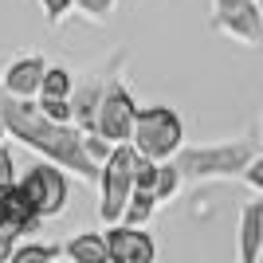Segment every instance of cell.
Instances as JSON below:
<instances>
[{
	"mask_svg": "<svg viewBox=\"0 0 263 263\" xmlns=\"http://www.w3.org/2000/svg\"><path fill=\"white\" fill-rule=\"evenodd\" d=\"M130 145L154 161H169L185 149V118L173 106H142Z\"/></svg>",
	"mask_w": 263,
	"mask_h": 263,
	"instance_id": "cell-3",
	"label": "cell"
},
{
	"mask_svg": "<svg viewBox=\"0 0 263 263\" xmlns=\"http://www.w3.org/2000/svg\"><path fill=\"white\" fill-rule=\"evenodd\" d=\"M40 95H44V99H71V95H75V75H71L63 63H51L47 75H44Z\"/></svg>",
	"mask_w": 263,
	"mask_h": 263,
	"instance_id": "cell-17",
	"label": "cell"
},
{
	"mask_svg": "<svg viewBox=\"0 0 263 263\" xmlns=\"http://www.w3.org/2000/svg\"><path fill=\"white\" fill-rule=\"evenodd\" d=\"M122 47L114 55H110L106 63L99 67V71H90V75H83L75 83V95H71V106H75V126L83 134H90V130H99V106H102V95H106V83H110V71L118 67V59H122Z\"/></svg>",
	"mask_w": 263,
	"mask_h": 263,
	"instance_id": "cell-8",
	"label": "cell"
},
{
	"mask_svg": "<svg viewBox=\"0 0 263 263\" xmlns=\"http://www.w3.org/2000/svg\"><path fill=\"white\" fill-rule=\"evenodd\" d=\"M118 8V0H75V12L87 20H110Z\"/></svg>",
	"mask_w": 263,
	"mask_h": 263,
	"instance_id": "cell-19",
	"label": "cell"
},
{
	"mask_svg": "<svg viewBox=\"0 0 263 263\" xmlns=\"http://www.w3.org/2000/svg\"><path fill=\"white\" fill-rule=\"evenodd\" d=\"M134 161H138V149L130 142L114 145V154L102 161L99 173V220L102 224H122V212L134 197Z\"/></svg>",
	"mask_w": 263,
	"mask_h": 263,
	"instance_id": "cell-4",
	"label": "cell"
},
{
	"mask_svg": "<svg viewBox=\"0 0 263 263\" xmlns=\"http://www.w3.org/2000/svg\"><path fill=\"white\" fill-rule=\"evenodd\" d=\"M83 145H87V157H90V161H106V157L110 154H114V145H110L106 142V138H102V134H95V130H90V134H83Z\"/></svg>",
	"mask_w": 263,
	"mask_h": 263,
	"instance_id": "cell-20",
	"label": "cell"
},
{
	"mask_svg": "<svg viewBox=\"0 0 263 263\" xmlns=\"http://www.w3.org/2000/svg\"><path fill=\"white\" fill-rule=\"evenodd\" d=\"M8 142V126H4V118H0V145Z\"/></svg>",
	"mask_w": 263,
	"mask_h": 263,
	"instance_id": "cell-25",
	"label": "cell"
},
{
	"mask_svg": "<svg viewBox=\"0 0 263 263\" xmlns=\"http://www.w3.org/2000/svg\"><path fill=\"white\" fill-rule=\"evenodd\" d=\"M209 28L243 47H263V8L255 0H212Z\"/></svg>",
	"mask_w": 263,
	"mask_h": 263,
	"instance_id": "cell-7",
	"label": "cell"
},
{
	"mask_svg": "<svg viewBox=\"0 0 263 263\" xmlns=\"http://www.w3.org/2000/svg\"><path fill=\"white\" fill-rule=\"evenodd\" d=\"M16 248H20V232L8 228V224H0V263H8Z\"/></svg>",
	"mask_w": 263,
	"mask_h": 263,
	"instance_id": "cell-23",
	"label": "cell"
},
{
	"mask_svg": "<svg viewBox=\"0 0 263 263\" xmlns=\"http://www.w3.org/2000/svg\"><path fill=\"white\" fill-rule=\"evenodd\" d=\"M243 181H248V189H255V193H263V154L255 157L248 169H243Z\"/></svg>",
	"mask_w": 263,
	"mask_h": 263,
	"instance_id": "cell-24",
	"label": "cell"
},
{
	"mask_svg": "<svg viewBox=\"0 0 263 263\" xmlns=\"http://www.w3.org/2000/svg\"><path fill=\"white\" fill-rule=\"evenodd\" d=\"M259 157V142L255 138H232V142H209V145H185L173 157L181 165L185 181H228V177H243V169Z\"/></svg>",
	"mask_w": 263,
	"mask_h": 263,
	"instance_id": "cell-2",
	"label": "cell"
},
{
	"mask_svg": "<svg viewBox=\"0 0 263 263\" xmlns=\"http://www.w3.org/2000/svg\"><path fill=\"white\" fill-rule=\"evenodd\" d=\"M63 255L71 263H110L106 232H75V236L63 243Z\"/></svg>",
	"mask_w": 263,
	"mask_h": 263,
	"instance_id": "cell-13",
	"label": "cell"
},
{
	"mask_svg": "<svg viewBox=\"0 0 263 263\" xmlns=\"http://www.w3.org/2000/svg\"><path fill=\"white\" fill-rule=\"evenodd\" d=\"M110 263H157V243L145 228L134 224H110L106 228Z\"/></svg>",
	"mask_w": 263,
	"mask_h": 263,
	"instance_id": "cell-9",
	"label": "cell"
},
{
	"mask_svg": "<svg viewBox=\"0 0 263 263\" xmlns=\"http://www.w3.org/2000/svg\"><path fill=\"white\" fill-rule=\"evenodd\" d=\"M63 243H44V240H24L8 263H59Z\"/></svg>",
	"mask_w": 263,
	"mask_h": 263,
	"instance_id": "cell-15",
	"label": "cell"
},
{
	"mask_svg": "<svg viewBox=\"0 0 263 263\" xmlns=\"http://www.w3.org/2000/svg\"><path fill=\"white\" fill-rule=\"evenodd\" d=\"M47 59L40 51H24L16 55L8 67H4V75H0V87L16 95V99H40V87H44V75H47Z\"/></svg>",
	"mask_w": 263,
	"mask_h": 263,
	"instance_id": "cell-10",
	"label": "cell"
},
{
	"mask_svg": "<svg viewBox=\"0 0 263 263\" xmlns=\"http://www.w3.org/2000/svg\"><path fill=\"white\" fill-rule=\"evenodd\" d=\"M71 8H75V0H40V12H44V20L51 24V28H55V24H63V16Z\"/></svg>",
	"mask_w": 263,
	"mask_h": 263,
	"instance_id": "cell-21",
	"label": "cell"
},
{
	"mask_svg": "<svg viewBox=\"0 0 263 263\" xmlns=\"http://www.w3.org/2000/svg\"><path fill=\"white\" fill-rule=\"evenodd\" d=\"M0 118L8 126V138H16L20 145H28L32 154L47 157V161L63 165L67 173H75L79 181L87 185H99L102 165L87 157V145H83V130L79 126H63V122H51L40 110V102L32 99H16L0 87Z\"/></svg>",
	"mask_w": 263,
	"mask_h": 263,
	"instance_id": "cell-1",
	"label": "cell"
},
{
	"mask_svg": "<svg viewBox=\"0 0 263 263\" xmlns=\"http://www.w3.org/2000/svg\"><path fill=\"white\" fill-rule=\"evenodd\" d=\"M126 59V55H122ZM118 59V67L110 71V83H106V95H102V106H99V130L95 134H102L110 145H122V142H130L134 138V122H138V99H134V90H130V83H126V71H122V63Z\"/></svg>",
	"mask_w": 263,
	"mask_h": 263,
	"instance_id": "cell-5",
	"label": "cell"
},
{
	"mask_svg": "<svg viewBox=\"0 0 263 263\" xmlns=\"http://www.w3.org/2000/svg\"><path fill=\"white\" fill-rule=\"evenodd\" d=\"M20 185L24 193H28V200L35 204V212L44 220L59 216V212L67 209V200H71V177H67L63 165H55V161H35L28 173L20 177Z\"/></svg>",
	"mask_w": 263,
	"mask_h": 263,
	"instance_id": "cell-6",
	"label": "cell"
},
{
	"mask_svg": "<svg viewBox=\"0 0 263 263\" xmlns=\"http://www.w3.org/2000/svg\"><path fill=\"white\" fill-rule=\"evenodd\" d=\"M0 224L16 228L20 236H32V232H40V224H44V216L35 212V204L28 200L20 181H16V185H0Z\"/></svg>",
	"mask_w": 263,
	"mask_h": 263,
	"instance_id": "cell-11",
	"label": "cell"
},
{
	"mask_svg": "<svg viewBox=\"0 0 263 263\" xmlns=\"http://www.w3.org/2000/svg\"><path fill=\"white\" fill-rule=\"evenodd\" d=\"M161 204V200L149 193V189H134L130 204H126V212H122V224H134V228H145L149 220H154V209Z\"/></svg>",
	"mask_w": 263,
	"mask_h": 263,
	"instance_id": "cell-14",
	"label": "cell"
},
{
	"mask_svg": "<svg viewBox=\"0 0 263 263\" xmlns=\"http://www.w3.org/2000/svg\"><path fill=\"white\" fill-rule=\"evenodd\" d=\"M259 134H263V118H259Z\"/></svg>",
	"mask_w": 263,
	"mask_h": 263,
	"instance_id": "cell-26",
	"label": "cell"
},
{
	"mask_svg": "<svg viewBox=\"0 0 263 263\" xmlns=\"http://www.w3.org/2000/svg\"><path fill=\"white\" fill-rule=\"evenodd\" d=\"M263 259V200H248L240 209L236 228V263H259Z\"/></svg>",
	"mask_w": 263,
	"mask_h": 263,
	"instance_id": "cell-12",
	"label": "cell"
},
{
	"mask_svg": "<svg viewBox=\"0 0 263 263\" xmlns=\"http://www.w3.org/2000/svg\"><path fill=\"white\" fill-rule=\"evenodd\" d=\"M181 185H185V173H181V165H177L173 157L157 165V185H154V197L161 200V204H169V200L181 193Z\"/></svg>",
	"mask_w": 263,
	"mask_h": 263,
	"instance_id": "cell-16",
	"label": "cell"
},
{
	"mask_svg": "<svg viewBox=\"0 0 263 263\" xmlns=\"http://www.w3.org/2000/svg\"><path fill=\"white\" fill-rule=\"evenodd\" d=\"M20 177H16V161H12V145L4 142L0 145V185H16Z\"/></svg>",
	"mask_w": 263,
	"mask_h": 263,
	"instance_id": "cell-22",
	"label": "cell"
},
{
	"mask_svg": "<svg viewBox=\"0 0 263 263\" xmlns=\"http://www.w3.org/2000/svg\"><path fill=\"white\" fill-rule=\"evenodd\" d=\"M40 110H44L51 122H63V126H75V106H71V99H44L40 95Z\"/></svg>",
	"mask_w": 263,
	"mask_h": 263,
	"instance_id": "cell-18",
	"label": "cell"
}]
</instances>
